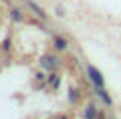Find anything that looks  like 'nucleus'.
<instances>
[{
  "mask_svg": "<svg viewBox=\"0 0 121 119\" xmlns=\"http://www.w3.org/2000/svg\"><path fill=\"white\" fill-rule=\"evenodd\" d=\"M40 67L52 71V69L59 67V59H56V57H52V55H44V57H40Z\"/></svg>",
  "mask_w": 121,
  "mask_h": 119,
  "instance_id": "obj_2",
  "label": "nucleus"
},
{
  "mask_svg": "<svg viewBox=\"0 0 121 119\" xmlns=\"http://www.w3.org/2000/svg\"><path fill=\"white\" fill-rule=\"evenodd\" d=\"M59 119H67V115H60V117H59Z\"/></svg>",
  "mask_w": 121,
  "mask_h": 119,
  "instance_id": "obj_10",
  "label": "nucleus"
},
{
  "mask_svg": "<svg viewBox=\"0 0 121 119\" xmlns=\"http://www.w3.org/2000/svg\"><path fill=\"white\" fill-rule=\"evenodd\" d=\"M97 115H99L97 107L93 105V103H89V105L85 107V119H97Z\"/></svg>",
  "mask_w": 121,
  "mask_h": 119,
  "instance_id": "obj_3",
  "label": "nucleus"
},
{
  "mask_svg": "<svg viewBox=\"0 0 121 119\" xmlns=\"http://www.w3.org/2000/svg\"><path fill=\"white\" fill-rule=\"evenodd\" d=\"M97 95H99V97L105 101V105H113V99L109 97V93L103 89V87H97Z\"/></svg>",
  "mask_w": 121,
  "mask_h": 119,
  "instance_id": "obj_6",
  "label": "nucleus"
},
{
  "mask_svg": "<svg viewBox=\"0 0 121 119\" xmlns=\"http://www.w3.org/2000/svg\"><path fill=\"white\" fill-rule=\"evenodd\" d=\"M52 47H55L56 51H65V48H67V40L63 36H55V38H52Z\"/></svg>",
  "mask_w": 121,
  "mask_h": 119,
  "instance_id": "obj_5",
  "label": "nucleus"
},
{
  "mask_svg": "<svg viewBox=\"0 0 121 119\" xmlns=\"http://www.w3.org/2000/svg\"><path fill=\"white\" fill-rule=\"evenodd\" d=\"M12 18H14V20H22V14H20V10H18V8L12 10Z\"/></svg>",
  "mask_w": 121,
  "mask_h": 119,
  "instance_id": "obj_9",
  "label": "nucleus"
},
{
  "mask_svg": "<svg viewBox=\"0 0 121 119\" xmlns=\"http://www.w3.org/2000/svg\"><path fill=\"white\" fill-rule=\"evenodd\" d=\"M26 6H28V8H30L32 12L36 14V16H40V18H47V14H44V10L40 8V6H36L35 2H32V0H26Z\"/></svg>",
  "mask_w": 121,
  "mask_h": 119,
  "instance_id": "obj_4",
  "label": "nucleus"
},
{
  "mask_svg": "<svg viewBox=\"0 0 121 119\" xmlns=\"http://www.w3.org/2000/svg\"><path fill=\"white\" fill-rule=\"evenodd\" d=\"M59 83H60L59 75H51V85H52V87H59Z\"/></svg>",
  "mask_w": 121,
  "mask_h": 119,
  "instance_id": "obj_8",
  "label": "nucleus"
},
{
  "mask_svg": "<svg viewBox=\"0 0 121 119\" xmlns=\"http://www.w3.org/2000/svg\"><path fill=\"white\" fill-rule=\"evenodd\" d=\"M69 101H73V103L79 101V89L77 87H71L69 89Z\"/></svg>",
  "mask_w": 121,
  "mask_h": 119,
  "instance_id": "obj_7",
  "label": "nucleus"
},
{
  "mask_svg": "<svg viewBox=\"0 0 121 119\" xmlns=\"http://www.w3.org/2000/svg\"><path fill=\"white\" fill-rule=\"evenodd\" d=\"M87 75H89V79H91V83L95 87H103L105 85V77L101 75V71L97 67H93V65H87Z\"/></svg>",
  "mask_w": 121,
  "mask_h": 119,
  "instance_id": "obj_1",
  "label": "nucleus"
}]
</instances>
